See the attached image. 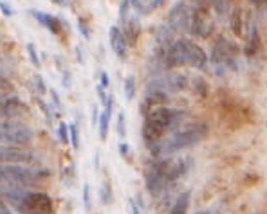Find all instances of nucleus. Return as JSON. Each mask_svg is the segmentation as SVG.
<instances>
[{"instance_id":"nucleus-1","label":"nucleus","mask_w":267,"mask_h":214,"mask_svg":"<svg viewBox=\"0 0 267 214\" xmlns=\"http://www.w3.org/2000/svg\"><path fill=\"white\" fill-rule=\"evenodd\" d=\"M163 49L159 50L161 65L163 69H173V67H193V69H206L208 56L203 47L188 38L172 40L168 43H163Z\"/></svg>"},{"instance_id":"nucleus-2","label":"nucleus","mask_w":267,"mask_h":214,"mask_svg":"<svg viewBox=\"0 0 267 214\" xmlns=\"http://www.w3.org/2000/svg\"><path fill=\"white\" fill-rule=\"evenodd\" d=\"M0 195L18 214H53V200L46 193L29 191L15 183H2Z\"/></svg>"},{"instance_id":"nucleus-3","label":"nucleus","mask_w":267,"mask_h":214,"mask_svg":"<svg viewBox=\"0 0 267 214\" xmlns=\"http://www.w3.org/2000/svg\"><path fill=\"white\" fill-rule=\"evenodd\" d=\"M208 135V126L204 122H188L183 126L173 128L170 133H166L159 142L152 146V153L155 157H170L173 153L186 149L190 146L198 144L201 141H204Z\"/></svg>"},{"instance_id":"nucleus-4","label":"nucleus","mask_w":267,"mask_h":214,"mask_svg":"<svg viewBox=\"0 0 267 214\" xmlns=\"http://www.w3.org/2000/svg\"><path fill=\"white\" fill-rule=\"evenodd\" d=\"M184 115L186 112L170 106H157L146 112L145 124H143V139H145L146 146L152 148L164 135L179 126Z\"/></svg>"},{"instance_id":"nucleus-5","label":"nucleus","mask_w":267,"mask_h":214,"mask_svg":"<svg viewBox=\"0 0 267 214\" xmlns=\"http://www.w3.org/2000/svg\"><path fill=\"white\" fill-rule=\"evenodd\" d=\"M186 169L188 160H179V158H161L152 162L146 169V188L152 195H159L177 178H181Z\"/></svg>"},{"instance_id":"nucleus-6","label":"nucleus","mask_w":267,"mask_h":214,"mask_svg":"<svg viewBox=\"0 0 267 214\" xmlns=\"http://www.w3.org/2000/svg\"><path fill=\"white\" fill-rule=\"evenodd\" d=\"M49 176V171L35 168H24L20 164H0V182L2 183H15L31 188L36 183L43 182Z\"/></svg>"},{"instance_id":"nucleus-7","label":"nucleus","mask_w":267,"mask_h":214,"mask_svg":"<svg viewBox=\"0 0 267 214\" xmlns=\"http://www.w3.org/2000/svg\"><path fill=\"white\" fill-rule=\"evenodd\" d=\"M188 83V77L183 76V74H175V72H166L161 74V76L153 77L152 81L146 87V96H155V97H163L166 99L172 94H177L181 92Z\"/></svg>"},{"instance_id":"nucleus-8","label":"nucleus","mask_w":267,"mask_h":214,"mask_svg":"<svg viewBox=\"0 0 267 214\" xmlns=\"http://www.w3.org/2000/svg\"><path fill=\"white\" fill-rule=\"evenodd\" d=\"M33 141V130L26 122L16 119L0 121V144L6 146H27Z\"/></svg>"},{"instance_id":"nucleus-9","label":"nucleus","mask_w":267,"mask_h":214,"mask_svg":"<svg viewBox=\"0 0 267 214\" xmlns=\"http://www.w3.org/2000/svg\"><path fill=\"white\" fill-rule=\"evenodd\" d=\"M235 45L231 42L224 38V36H218L215 40V45L213 50H211V65L215 67L218 74H222L224 70H228V67L233 65V61H235Z\"/></svg>"},{"instance_id":"nucleus-10","label":"nucleus","mask_w":267,"mask_h":214,"mask_svg":"<svg viewBox=\"0 0 267 214\" xmlns=\"http://www.w3.org/2000/svg\"><path fill=\"white\" fill-rule=\"evenodd\" d=\"M191 13H193V9H191L186 2H179V4L172 9V13H170V16H168V22H166V27H168V31H166L168 42H172V40H170L172 35L190 29Z\"/></svg>"},{"instance_id":"nucleus-11","label":"nucleus","mask_w":267,"mask_h":214,"mask_svg":"<svg viewBox=\"0 0 267 214\" xmlns=\"http://www.w3.org/2000/svg\"><path fill=\"white\" fill-rule=\"evenodd\" d=\"M211 29H213V20H211L210 11H208L206 6H198V8H195L193 13H191V20H190L191 35L206 38V36L211 33Z\"/></svg>"},{"instance_id":"nucleus-12","label":"nucleus","mask_w":267,"mask_h":214,"mask_svg":"<svg viewBox=\"0 0 267 214\" xmlns=\"http://www.w3.org/2000/svg\"><path fill=\"white\" fill-rule=\"evenodd\" d=\"M35 155L24 146H2L0 144V164H24L33 162Z\"/></svg>"},{"instance_id":"nucleus-13","label":"nucleus","mask_w":267,"mask_h":214,"mask_svg":"<svg viewBox=\"0 0 267 214\" xmlns=\"http://www.w3.org/2000/svg\"><path fill=\"white\" fill-rule=\"evenodd\" d=\"M112 103H114V96H107V99H105V110L99 114L98 117V124H99V137H101V141H105L108 135V122H110V117H112Z\"/></svg>"},{"instance_id":"nucleus-14","label":"nucleus","mask_w":267,"mask_h":214,"mask_svg":"<svg viewBox=\"0 0 267 214\" xmlns=\"http://www.w3.org/2000/svg\"><path fill=\"white\" fill-rule=\"evenodd\" d=\"M108 36H110V45H112V50L116 52V56H118L119 60H125V56H126V40H125V36H123L121 29L116 27V25L110 27Z\"/></svg>"},{"instance_id":"nucleus-15","label":"nucleus","mask_w":267,"mask_h":214,"mask_svg":"<svg viewBox=\"0 0 267 214\" xmlns=\"http://www.w3.org/2000/svg\"><path fill=\"white\" fill-rule=\"evenodd\" d=\"M24 104L16 97H9V99H0V117L13 119L18 114H22Z\"/></svg>"},{"instance_id":"nucleus-16","label":"nucleus","mask_w":267,"mask_h":214,"mask_svg":"<svg viewBox=\"0 0 267 214\" xmlns=\"http://www.w3.org/2000/svg\"><path fill=\"white\" fill-rule=\"evenodd\" d=\"M164 0H130V8L134 9L136 15H148L153 9H157L159 6H163Z\"/></svg>"},{"instance_id":"nucleus-17","label":"nucleus","mask_w":267,"mask_h":214,"mask_svg":"<svg viewBox=\"0 0 267 214\" xmlns=\"http://www.w3.org/2000/svg\"><path fill=\"white\" fill-rule=\"evenodd\" d=\"M33 15H35V18L38 20L43 27H47L51 33H54V35H60L61 33V20L58 18V16L47 15V13H42V11H33Z\"/></svg>"},{"instance_id":"nucleus-18","label":"nucleus","mask_w":267,"mask_h":214,"mask_svg":"<svg viewBox=\"0 0 267 214\" xmlns=\"http://www.w3.org/2000/svg\"><path fill=\"white\" fill-rule=\"evenodd\" d=\"M190 198L191 195L190 193H183V195L179 196V198L175 200V203L172 205V209H170L168 214H188V207H190Z\"/></svg>"},{"instance_id":"nucleus-19","label":"nucleus","mask_w":267,"mask_h":214,"mask_svg":"<svg viewBox=\"0 0 267 214\" xmlns=\"http://www.w3.org/2000/svg\"><path fill=\"white\" fill-rule=\"evenodd\" d=\"M258 45H260L258 33H256V27H253L251 35H249V40H248V47H246V54H248V56H253V54L258 50Z\"/></svg>"},{"instance_id":"nucleus-20","label":"nucleus","mask_w":267,"mask_h":214,"mask_svg":"<svg viewBox=\"0 0 267 214\" xmlns=\"http://www.w3.org/2000/svg\"><path fill=\"white\" fill-rule=\"evenodd\" d=\"M134 96H136V79L132 76H128L125 79V97L126 101H132Z\"/></svg>"},{"instance_id":"nucleus-21","label":"nucleus","mask_w":267,"mask_h":214,"mask_svg":"<svg viewBox=\"0 0 267 214\" xmlns=\"http://www.w3.org/2000/svg\"><path fill=\"white\" fill-rule=\"evenodd\" d=\"M231 29L235 35H240L242 33V18H240V11H238V9L233 13V16H231Z\"/></svg>"},{"instance_id":"nucleus-22","label":"nucleus","mask_w":267,"mask_h":214,"mask_svg":"<svg viewBox=\"0 0 267 214\" xmlns=\"http://www.w3.org/2000/svg\"><path fill=\"white\" fill-rule=\"evenodd\" d=\"M67 128H69V141H71V144H73L74 149H78V148H80V142H78V126L74 124V122H71Z\"/></svg>"},{"instance_id":"nucleus-23","label":"nucleus","mask_w":267,"mask_h":214,"mask_svg":"<svg viewBox=\"0 0 267 214\" xmlns=\"http://www.w3.org/2000/svg\"><path fill=\"white\" fill-rule=\"evenodd\" d=\"M128 9H130V0H123L121 8H119V20H121V23L128 22Z\"/></svg>"},{"instance_id":"nucleus-24","label":"nucleus","mask_w":267,"mask_h":214,"mask_svg":"<svg viewBox=\"0 0 267 214\" xmlns=\"http://www.w3.org/2000/svg\"><path fill=\"white\" fill-rule=\"evenodd\" d=\"M58 135H60V141L63 142V144H69V128H67V124L65 122H60V126H58Z\"/></svg>"},{"instance_id":"nucleus-25","label":"nucleus","mask_w":267,"mask_h":214,"mask_svg":"<svg viewBox=\"0 0 267 214\" xmlns=\"http://www.w3.org/2000/svg\"><path fill=\"white\" fill-rule=\"evenodd\" d=\"M11 83H9L8 79H6L4 76H2V74H0V97L4 96V94H8L9 90H11Z\"/></svg>"},{"instance_id":"nucleus-26","label":"nucleus","mask_w":267,"mask_h":214,"mask_svg":"<svg viewBox=\"0 0 267 214\" xmlns=\"http://www.w3.org/2000/svg\"><path fill=\"white\" fill-rule=\"evenodd\" d=\"M27 52H29V58H31V61H33V65H35V67H40L38 54H36L35 45H33V43H29V45H27Z\"/></svg>"},{"instance_id":"nucleus-27","label":"nucleus","mask_w":267,"mask_h":214,"mask_svg":"<svg viewBox=\"0 0 267 214\" xmlns=\"http://www.w3.org/2000/svg\"><path fill=\"white\" fill-rule=\"evenodd\" d=\"M125 133H126L125 114H119V117H118V135H119V137H125Z\"/></svg>"},{"instance_id":"nucleus-28","label":"nucleus","mask_w":267,"mask_h":214,"mask_svg":"<svg viewBox=\"0 0 267 214\" xmlns=\"http://www.w3.org/2000/svg\"><path fill=\"white\" fill-rule=\"evenodd\" d=\"M83 205L85 209H91V188H88V183L83 185Z\"/></svg>"},{"instance_id":"nucleus-29","label":"nucleus","mask_w":267,"mask_h":214,"mask_svg":"<svg viewBox=\"0 0 267 214\" xmlns=\"http://www.w3.org/2000/svg\"><path fill=\"white\" fill-rule=\"evenodd\" d=\"M0 214H15L11 210V207L6 203V200L4 198H0Z\"/></svg>"},{"instance_id":"nucleus-30","label":"nucleus","mask_w":267,"mask_h":214,"mask_svg":"<svg viewBox=\"0 0 267 214\" xmlns=\"http://www.w3.org/2000/svg\"><path fill=\"white\" fill-rule=\"evenodd\" d=\"M35 83L38 87V92L40 94H46V85H43V79L40 76H35Z\"/></svg>"},{"instance_id":"nucleus-31","label":"nucleus","mask_w":267,"mask_h":214,"mask_svg":"<svg viewBox=\"0 0 267 214\" xmlns=\"http://www.w3.org/2000/svg\"><path fill=\"white\" fill-rule=\"evenodd\" d=\"M51 97H53V104L56 108H61V103H60V96H58L56 90H51Z\"/></svg>"},{"instance_id":"nucleus-32","label":"nucleus","mask_w":267,"mask_h":214,"mask_svg":"<svg viewBox=\"0 0 267 214\" xmlns=\"http://www.w3.org/2000/svg\"><path fill=\"white\" fill-rule=\"evenodd\" d=\"M128 212L130 214H141V212H139V209H138V205H136L132 200H130V203H128Z\"/></svg>"},{"instance_id":"nucleus-33","label":"nucleus","mask_w":267,"mask_h":214,"mask_svg":"<svg viewBox=\"0 0 267 214\" xmlns=\"http://www.w3.org/2000/svg\"><path fill=\"white\" fill-rule=\"evenodd\" d=\"M0 9H2V11H4V15H6V16L13 15V9H11V8H8V6H6L4 2H0Z\"/></svg>"},{"instance_id":"nucleus-34","label":"nucleus","mask_w":267,"mask_h":214,"mask_svg":"<svg viewBox=\"0 0 267 214\" xmlns=\"http://www.w3.org/2000/svg\"><path fill=\"white\" fill-rule=\"evenodd\" d=\"M98 94H99V101H103L105 103V99H107V96H105V90H103V87H101V85H98Z\"/></svg>"},{"instance_id":"nucleus-35","label":"nucleus","mask_w":267,"mask_h":214,"mask_svg":"<svg viewBox=\"0 0 267 214\" xmlns=\"http://www.w3.org/2000/svg\"><path fill=\"white\" fill-rule=\"evenodd\" d=\"M99 85H101L103 88L108 87V76H107V72H101V83H99Z\"/></svg>"},{"instance_id":"nucleus-36","label":"nucleus","mask_w":267,"mask_h":214,"mask_svg":"<svg viewBox=\"0 0 267 214\" xmlns=\"http://www.w3.org/2000/svg\"><path fill=\"white\" fill-rule=\"evenodd\" d=\"M98 117H99V112H98V108L94 106V110H92V126H96V122H98Z\"/></svg>"},{"instance_id":"nucleus-37","label":"nucleus","mask_w":267,"mask_h":214,"mask_svg":"<svg viewBox=\"0 0 267 214\" xmlns=\"http://www.w3.org/2000/svg\"><path fill=\"white\" fill-rule=\"evenodd\" d=\"M119 151H121V155H126V153H128V144H126V142L119 144Z\"/></svg>"},{"instance_id":"nucleus-38","label":"nucleus","mask_w":267,"mask_h":214,"mask_svg":"<svg viewBox=\"0 0 267 214\" xmlns=\"http://www.w3.org/2000/svg\"><path fill=\"white\" fill-rule=\"evenodd\" d=\"M80 29H81V31H83V35H85V38H88V36H91V35H88V31H87V27H85V23H83V22H81V20H80Z\"/></svg>"},{"instance_id":"nucleus-39","label":"nucleus","mask_w":267,"mask_h":214,"mask_svg":"<svg viewBox=\"0 0 267 214\" xmlns=\"http://www.w3.org/2000/svg\"><path fill=\"white\" fill-rule=\"evenodd\" d=\"M54 2H56L58 6H63V0H54Z\"/></svg>"},{"instance_id":"nucleus-40","label":"nucleus","mask_w":267,"mask_h":214,"mask_svg":"<svg viewBox=\"0 0 267 214\" xmlns=\"http://www.w3.org/2000/svg\"><path fill=\"white\" fill-rule=\"evenodd\" d=\"M263 0H253V4H262Z\"/></svg>"},{"instance_id":"nucleus-41","label":"nucleus","mask_w":267,"mask_h":214,"mask_svg":"<svg viewBox=\"0 0 267 214\" xmlns=\"http://www.w3.org/2000/svg\"><path fill=\"white\" fill-rule=\"evenodd\" d=\"M195 214H210L208 210H201V212H195Z\"/></svg>"}]
</instances>
